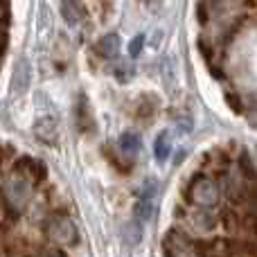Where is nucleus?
Returning a JSON list of instances; mask_svg holds the SVG:
<instances>
[{"instance_id":"f257e3e1","label":"nucleus","mask_w":257,"mask_h":257,"mask_svg":"<svg viewBox=\"0 0 257 257\" xmlns=\"http://www.w3.org/2000/svg\"><path fill=\"white\" fill-rule=\"evenodd\" d=\"M190 201L194 205H201V208H212L219 203V187L210 178L194 176L190 185Z\"/></svg>"},{"instance_id":"f03ea898","label":"nucleus","mask_w":257,"mask_h":257,"mask_svg":"<svg viewBox=\"0 0 257 257\" xmlns=\"http://www.w3.org/2000/svg\"><path fill=\"white\" fill-rule=\"evenodd\" d=\"M48 235L54 244H66V246H77L79 244V232L77 226L68 217H54L48 226Z\"/></svg>"},{"instance_id":"7ed1b4c3","label":"nucleus","mask_w":257,"mask_h":257,"mask_svg":"<svg viewBox=\"0 0 257 257\" xmlns=\"http://www.w3.org/2000/svg\"><path fill=\"white\" fill-rule=\"evenodd\" d=\"M192 244L194 241L187 237V232L172 228L165 235V255H187V253H192Z\"/></svg>"},{"instance_id":"20e7f679","label":"nucleus","mask_w":257,"mask_h":257,"mask_svg":"<svg viewBox=\"0 0 257 257\" xmlns=\"http://www.w3.org/2000/svg\"><path fill=\"white\" fill-rule=\"evenodd\" d=\"M27 88H30V63H27L25 57H18L12 79V95L18 97V95L27 93Z\"/></svg>"},{"instance_id":"39448f33","label":"nucleus","mask_w":257,"mask_h":257,"mask_svg":"<svg viewBox=\"0 0 257 257\" xmlns=\"http://www.w3.org/2000/svg\"><path fill=\"white\" fill-rule=\"evenodd\" d=\"M61 18L66 21V25L79 27L86 21V7L81 0H63L61 3Z\"/></svg>"},{"instance_id":"423d86ee","label":"nucleus","mask_w":257,"mask_h":257,"mask_svg":"<svg viewBox=\"0 0 257 257\" xmlns=\"http://www.w3.org/2000/svg\"><path fill=\"white\" fill-rule=\"evenodd\" d=\"M120 50H122V41H120V36H117L115 32L104 34L102 39L97 41V45H95V52H97L99 57H104V59H115L117 54H120Z\"/></svg>"},{"instance_id":"0eeeda50","label":"nucleus","mask_w":257,"mask_h":257,"mask_svg":"<svg viewBox=\"0 0 257 257\" xmlns=\"http://www.w3.org/2000/svg\"><path fill=\"white\" fill-rule=\"evenodd\" d=\"M77 126H79L81 133H90L95 128V120L90 115V106L86 95H79V99H77Z\"/></svg>"},{"instance_id":"6e6552de","label":"nucleus","mask_w":257,"mask_h":257,"mask_svg":"<svg viewBox=\"0 0 257 257\" xmlns=\"http://www.w3.org/2000/svg\"><path fill=\"white\" fill-rule=\"evenodd\" d=\"M34 131H36V138L48 142V145H54V142H57V120H54V117L43 115L41 120H36Z\"/></svg>"},{"instance_id":"1a4fd4ad","label":"nucleus","mask_w":257,"mask_h":257,"mask_svg":"<svg viewBox=\"0 0 257 257\" xmlns=\"http://www.w3.org/2000/svg\"><path fill=\"white\" fill-rule=\"evenodd\" d=\"M117 147H120V151L124 156H138L142 149V138L140 133L136 131H124L120 136V140H117Z\"/></svg>"},{"instance_id":"9d476101","label":"nucleus","mask_w":257,"mask_h":257,"mask_svg":"<svg viewBox=\"0 0 257 257\" xmlns=\"http://www.w3.org/2000/svg\"><path fill=\"white\" fill-rule=\"evenodd\" d=\"M154 156L158 163H165V160L172 156V138H169V131H160L154 140Z\"/></svg>"},{"instance_id":"9b49d317","label":"nucleus","mask_w":257,"mask_h":257,"mask_svg":"<svg viewBox=\"0 0 257 257\" xmlns=\"http://www.w3.org/2000/svg\"><path fill=\"white\" fill-rule=\"evenodd\" d=\"M156 111H158V99H156V95H145L136 108V117L142 122H149V120H154Z\"/></svg>"},{"instance_id":"f8f14e48","label":"nucleus","mask_w":257,"mask_h":257,"mask_svg":"<svg viewBox=\"0 0 257 257\" xmlns=\"http://www.w3.org/2000/svg\"><path fill=\"white\" fill-rule=\"evenodd\" d=\"M151 214H154V199H147V196H140L136 203V208H133V217H136V221H149Z\"/></svg>"},{"instance_id":"ddd939ff","label":"nucleus","mask_w":257,"mask_h":257,"mask_svg":"<svg viewBox=\"0 0 257 257\" xmlns=\"http://www.w3.org/2000/svg\"><path fill=\"white\" fill-rule=\"evenodd\" d=\"M221 223H223V228H226L228 232H237L241 228V219L228 208L221 210Z\"/></svg>"},{"instance_id":"4468645a","label":"nucleus","mask_w":257,"mask_h":257,"mask_svg":"<svg viewBox=\"0 0 257 257\" xmlns=\"http://www.w3.org/2000/svg\"><path fill=\"white\" fill-rule=\"evenodd\" d=\"M223 99H226L228 108H230V111L235 113V115H241V113H244V102H241L239 95H235V93H226V95H223Z\"/></svg>"},{"instance_id":"2eb2a0df","label":"nucleus","mask_w":257,"mask_h":257,"mask_svg":"<svg viewBox=\"0 0 257 257\" xmlns=\"http://www.w3.org/2000/svg\"><path fill=\"white\" fill-rule=\"evenodd\" d=\"M239 167H241V172H244V176L248 178V181H253L255 178V165H253V160H250V156L246 154V151L239 158Z\"/></svg>"},{"instance_id":"dca6fc26","label":"nucleus","mask_w":257,"mask_h":257,"mask_svg":"<svg viewBox=\"0 0 257 257\" xmlns=\"http://www.w3.org/2000/svg\"><path fill=\"white\" fill-rule=\"evenodd\" d=\"M32 169H34V160L32 158H18V163L14 165V172L16 174H32Z\"/></svg>"},{"instance_id":"f3484780","label":"nucleus","mask_w":257,"mask_h":257,"mask_svg":"<svg viewBox=\"0 0 257 257\" xmlns=\"http://www.w3.org/2000/svg\"><path fill=\"white\" fill-rule=\"evenodd\" d=\"M196 228L203 232H210L214 228V219L210 214H196Z\"/></svg>"},{"instance_id":"a211bd4d","label":"nucleus","mask_w":257,"mask_h":257,"mask_svg":"<svg viewBox=\"0 0 257 257\" xmlns=\"http://www.w3.org/2000/svg\"><path fill=\"white\" fill-rule=\"evenodd\" d=\"M142 45H145V34L133 36L131 43H128V54H131V57H138V54L142 52Z\"/></svg>"},{"instance_id":"6ab92c4d","label":"nucleus","mask_w":257,"mask_h":257,"mask_svg":"<svg viewBox=\"0 0 257 257\" xmlns=\"http://www.w3.org/2000/svg\"><path fill=\"white\" fill-rule=\"evenodd\" d=\"M199 52L203 54V59H205V61H212V48H210V45H208V41H203V39L199 41Z\"/></svg>"},{"instance_id":"aec40b11","label":"nucleus","mask_w":257,"mask_h":257,"mask_svg":"<svg viewBox=\"0 0 257 257\" xmlns=\"http://www.w3.org/2000/svg\"><path fill=\"white\" fill-rule=\"evenodd\" d=\"M196 16H199V23H201V25H205V23H208V9H205L203 3H201L199 9H196Z\"/></svg>"},{"instance_id":"412c9836","label":"nucleus","mask_w":257,"mask_h":257,"mask_svg":"<svg viewBox=\"0 0 257 257\" xmlns=\"http://www.w3.org/2000/svg\"><path fill=\"white\" fill-rule=\"evenodd\" d=\"M210 75H212L214 79H219V81H223V79H226V72H223V70H219V68H214V66H210Z\"/></svg>"}]
</instances>
